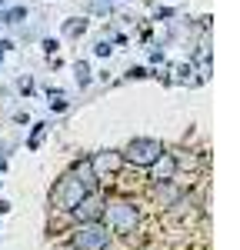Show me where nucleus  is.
<instances>
[{
	"mask_svg": "<svg viewBox=\"0 0 240 250\" xmlns=\"http://www.w3.org/2000/svg\"><path fill=\"white\" fill-rule=\"evenodd\" d=\"M110 220L117 224L120 230H130L134 220H137V210H134L130 204H114V207H110Z\"/></svg>",
	"mask_w": 240,
	"mask_h": 250,
	"instance_id": "nucleus-2",
	"label": "nucleus"
},
{
	"mask_svg": "<svg viewBox=\"0 0 240 250\" xmlns=\"http://www.w3.org/2000/svg\"><path fill=\"white\" fill-rule=\"evenodd\" d=\"M174 173V160H163V164H157V177H170Z\"/></svg>",
	"mask_w": 240,
	"mask_h": 250,
	"instance_id": "nucleus-4",
	"label": "nucleus"
},
{
	"mask_svg": "<svg viewBox=\"0 0 240 250\" xmlns=\"http://www.w3.org/2000/svg\"><path fill=\"white\" fill-rule=\"evenodd\" d=\"M157 154H160V144H157V140H137V144H130L127 160H134V164H154Z\"/></svg>",
	"mask_w": 240,
	"mask_h": 250,
	"instance_id": "nucleus-1",
	"label": "nucleus"
},
{
	"mask_svg": "<svg viewBox=\"0 0 240 250\" xmlns=\"http://www.w3.org/2000/svg\"><path fill=\"white\" fill-rule=\"evenodd\" d=\"M103 244H107V233L100 230V227H87V230H80V237H77L80 250H100Z\"/></svg>",
	"mask_w": 240,
	"mask_h": 250,
	"instance_id": "nucleus-3",
	"label": "nucleus"
}]
</instances>
